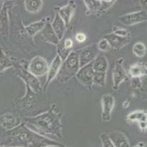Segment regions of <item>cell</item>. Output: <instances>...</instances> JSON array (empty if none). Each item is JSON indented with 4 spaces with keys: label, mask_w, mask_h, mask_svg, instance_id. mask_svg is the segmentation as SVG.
Instances as JSON below:
<instances>
[{
    "label": "cell",
    "mask_w": 147,
    "mask_h": 147,
    "mask_svg": "<svg viewBox=\"0 0 147 147\" xmlns=\"http://www.w3.org/2000/svg\"><path fill=\"white\" fill-rule=\"evenodd\" d=\"M108 135L115 147H129L127 138L125 134H123L121 132L112 131Z\"/></svg>",
    "instance_id": "obj_18"
},
{
    "label": "cell",
    "mask_w": 147,
    "mask_h": 147,
    "mask_svg": "<svg viewBox=\"0 0 147 147\" xmlns=\"http://www.w3.org/2000/svg\"><path fill=\"white\" fill-rule=\"evenodd\" d=\"M61 118V115L57 113L52 107L49 111L37 116L23 118V123L37 134L56 141V139H61L62 137Z\"/></svg>",
    "instance_id": "obj_1"
},
{
    "label": "cell",
    "mask_w": 147,
    "mask_h": 147,
    "mask_svg": "<svg viewBox=\"0 0 147 147\" xmlns=\"http://www.w3.org/2000/svg\"><path fill=\"white\" fill-rule=\"evenodd\" d=\"M42 1L40 0H26L24 6L26 10L30 13H35L40 11L42 8Z\"/></svg>",
    "instance_id": "obj_21"
},
{
    "label": "cell",
    "mask_w": 147,
    "mask_h": 147,
    "mask_svg": "<svg viewBox=\"0 0 147 147\" xmlns=\"http://www.w3.org/2000/svg\"><path fill=\"white\" fill-rule=\"evenodd\" d=\"M51 27L53 28V31L57 35V38L59 40H61L65 36V31H66V24H65V21L61 19V18L59 16V15L57 13H56L55 17L53 19V22L51 23Z\"/></svg>",
    "instance_id": "obj_17"
},
{
    "label": "cell",
    "mask_w": 147,
    "mask_h": 147,
    "mask_svg": "<svg viewBox=\"0 0 147 147\" xmlns=\"http://www.w3.org/2000/svg\"><path fill=\"white\" fill-rule=\"evenodd\" d=\"M6 146L13 147H45L59 146L65 147L58 141L43 137L29 129L24 123H21L14 129L8 130L4 138Z\"/></svg>",
    "instance_id": "obj_2"
},
{
    "label": "cell",
    "mask_w": 147,
    "mask_h": 147,
    "mask_svg": "<svg viewBox=\"0 0 147 147\" xmlns=\"http://www.w3.org/2000/svg\"><path fill=\"white\" fill-rule=\"evenodd\" d=\"M144 113H145V112L143 111V110H136V111L129 113L127 118L128 121H139V120L141 119V116L144 115Z\"/></svg>",
    "instance_id": "obj_27"
},
{
    "label": "cell",
    "mask_w": 147,
    "mask_h": 147,
    "mask_svg": "<svg viewBox=\"0 0 147 147\" xmlns=\"http://www.w3.org/2000/svg\"><path fill=\"white\" fill-rule=\"evenodd\" d=\"M86 35L84 33H81V32H79V33H77L76 35V40L79 43L84 42V40H86Z\"/></svg>",
    "instance_id": "obj_31"
},
{
    "label": "cell",
    "mask_w": 147,
    "mask_h": 147,
    "mask_svg": "<svg viewBox=\"0 0 147 147\" xmlns=\"http://www.w3.org/2000/svg\"><path fill=\"white\" fill-rule=\"evenodd\" d=\"M98 49L97 44H92V45L86 46L84 48L81 52L78 53L79 57L80 68L84 67V66L92 63L96 57L98 55Z\"/></svg>",
    "instance_id": "obj_6"
},
{
    "label": "cell",
    "mask_w": 147,
    "mask_h": 147,
    "mask_svg": "<svg viewBox=\"0 0 147 147\" xmlns=\"http://www.w3.org/2000/svg\"><path fill=\"white\" fill-rule=\"evenodd\" d=\"M106 80V73L94 72L93 77V85L100 87H105Z\"/></svg>",
    "instance_id": "obj_23"
},
{
    "label": "cell",
    "mask_w": 147,
    "mask_h": 147,
    "mask_svg": "<svg viewBox=\"0 0 147 147\" xmlns=\"http://www.w3.org/2000/svg\"><path fill=\"white\" fill-rule=\"evenodd\" d=\"M138 123L140 129H141L143 132L145 131L146 129H147V122H138Z\"/></svg>",
    "instance_id": "obj_33"
},
{
    "label": "cell",
    "mask_w": 147,
    "mask_h": 147,
    "mask_svg": "<svg viewBox=\"0 0 147 147\" xmlns=\"http://www.w3.org/2000/svg\"><path fill=\"white\" fill-rule=\"evenodd\" d=\"M0 147H5V146H2V145H0Z\"/></svg>",
    "instance_id": "obj_37"
},
{
    "label": "cell",
    "mask_w": 147,
    "mask_h": 147,
    "mask_svg": "<svg viewBox=\"0 0 147 147\" xmlns=\"http://www.w3.org/2000/svg\"><path fill=\"white\" fill-rule=\"evenodd\" d=\"M49 67L47 61L42 57L36 56L29 63L27 71L31 75L37 77L45 75L48 72Z\"/></svg>",
    "instance_id": "obj_4"
},
{
    "label": "cell",
    "mask_w": 147,
    "mask_h": 147,
    "mask_svg": "<svg viewBox=\"0 0 147 147\" xmlns=\"http://www.w3.org/2000/svg\"><path fill=\"white\" fill-rule=\"evenodd\" d=\"M122 59H119L115 65L113 70V88L117 90L120 84L127 78V75L122 65Z\"/></svg>",
    "instance_id": "obj_9"
},
{
    "label": "cell",
    "mask_w": 147,
    "mask_h": 147,
    "mask_svg": "<svg viewBox=\"0 0 147 147\" xmlns=\"http://www.w3.org/2000/svg\"><path fill=\"white\" fill-rule=\"evenodd\" d=\"M118 19L121 24L127 26H130L138 23L147 21V13L144 10L134 12L120 16Z\"/></svg>",
    "instance_id": "obj_8"
},
{
    "label": "cell",
    "mask_w": 147,
    "mask_h": 147,
    "mask_svg": "<svg viewBox=\"0 0 147 147\" xmlns=\"http://www.w3.org/2000/svg\"><path fill=\"white\" fill-rule=\"evenodd\" d=\"M73 40H72L70 38H67L66 40L64 41V48H65V49H67V50L70 51L69 49L73 47Z\"/></svg>",
    "instance_id": "obj_30"
},
{
    "label": "cell",
    "mask_w": 147,
    "mask_h": 147,
    "mask_svg": "<svg viewBox=\"0 0 147 147\" xmlns=\"http://www.w3.org/2000/svg\"><path fill=\"white\" fill-rule=\"evenodd\" d=\"M46 22L47 21L45 19H42L38 21H36V22L32 23L24 28L25 32L29 36H34V35L37 34V32H40L42 31Z\"/></svg>",
    "instance_id": "obj_20"
},
{
    "label": "cell",
    "mask_w": 147,
    "mask_h": 147,
    "mask_svg": "<svg viewBox=\"0 0 147 147\" xmlns=\"http://www.w3.org/2000/svg\"><path fill=\"white\" fill-rule=\"evenodd\" d=\"M21 77L23 78V80L26 83V85L28 86L32 90V91L37 92V91H40L41 85L39 81L37 80L36 77L33 76L29 71H25V70H21Z\"/></svg>",
    "instance_id": "obj_15"
},
{
    "label": "cell",
    "mask_w": 147,
    "mask_h": 147,
    "mask_svg": "<svg viewBox=\"0 0 147 147\" xmlns=\"http://www.w3.org/2000/svg\"><path fill=\"white\" fill-rule=\"evenodd\" d=\"M133 147H146V146L145 145L144 143H139V144H136V146H134Z\"/></svg>",
    "instance_id": "obj_34"
},
{
    "label": "cell",
    "mask_w": 147,
    "mask_h": 147,
    "mask_svg": "<svg viewBox=\"0 0 147 147\" xmlns=\"http://www.w3.org/2000/svg\"><path fill=\"white\" fill-rule=\"evenodd\" d=\"M128 101H126V102H124V103H123V105H122V106H123V107H125V108H127V107H128V106H129V103H128Z\"/></svg>",
    "instance_id": "obj_35"
},
{
    "label": "cell",
    "mask_w": 147,
    "mask_h": 147,
    "mask_svg": "<svg viewBox=\"0 0 147 147\" xmlns=\"http://www.w3.org/2000/svg\"><path fill=\"white\" fill-rule=\"evenodd\" d=\"M97 46L98 50L101 51V52H108L111 49V47L109 43L104 38L100 40V42L97 44Z\"/></svg>",
    "instance_id": "obj_28"
},
{
    "label": "cell",
    "mask_w": 147,
    "mask_h": 147,
    "mask_svg": "<svg viewBox=\"0 0 147 147\" xmlns=\"http://www.w3.org/2000/svg\"><path fill=\"white\" fill-rule=\"evenodd\" d=\"M133 52L135 55L139 57H142L146 54V46L143 43L138 42L133 46Z\"/></svg>",
    "instance_id": "obj_25"
},
{
    "label": "cell",
    "mask_w": 147,
    "mask_h": 147,
    "mask_svg": "<svg viewBox=\"0 0 147 147\" xmlns=\"http://www.w3.org/2000/svg\"><path fill=\"white\" fill-rule=\"evenodd\" d=\"M61 64H62V60L61 58L58 55L54 57L53 61L51 63L50 66L49 67V70L47 72V79H46V83H45V89L49 85L51 81L54 79L58 75L59 72L61 68Z\"/></svg>",
    "instance_id": "obj_10"
},
{
    "label": "cell",
    "mask_w": 147,
    "mask_h": 147,
    "mask_svg": "<svg viewBox=\"0 0 147 147\" xmlns=\"http://www.w3.org/2000/svg\"><path fill=\"white\" fill-rule=\"evenodd\" d=\"M113 33L115 35H117V36H119V37H129V32L125 29H117Z\"/></svg>",
    "instance_id": "obj_29"
},
{
    "label": "cell",
    "mask_w": 147,
    "mask_h": 147,
    "mask_svg": "<svg viewBox=\"0 0 147 147\" xmlns=\"http://www.w3.org/2000/svg\"><path fill=\"white\" fill-rule=\"evenodd\" d=\"M40 34L42 39L45 42L53 44V45H58L59 44V40L53 31L51 23L46 22L44 28L40 32Z\"/></svg>",
    "instance_id": "obj_13"
},
{
    "label": "cell",
    "mask_w": 147,
    "mask_h": 147,
    "mask_svg": "<svg viewBox=\"0 0 147 147\" xmlns=\"http://www.w3.org/2000/svg\"><path fill=\"white\" fill-rule=\"evenodd\" d=\"M102 105V119L104 122H109L111 118V113L115 105V99L110 94H104L101 99Z\"/></svg>",
    "instance_id": "obj_7"
},
{
    "label": "cell",
    "mask_w": 147,
    "mask_h": 147,
    "mask_svg": "<svg viewBox=\"0 0 147 147\" xmlns=\"http://www.w3.org/2000/svg\"><path fill=\"white\" fill-rule=\"evenodd\" d=\"M92 63L94 72L106 73L108 68V63L105 56L102 55H98Z\"/></svg>",
    "instance_id": "obj_19"
},
{
    "label": "cell",
    "mask_w": 147,
    "mask_h": 147,
    "mask_svg": "<svg viewBox=\"0 0 147 147\" xmlns=\"http://www.w3.org/2000/svg\"><path fill=\"white\" fill-rule=\"evenodd\" d=\"M94 74V71L92 67V63H91L80 68L76 77L81 84L88 88H90L93 85Z\"/></svg>",
    "instance_id": "obj_5"
},
{
    "label": "cell",
    "mask_w": 147,
    "mask_h": 147,
    "mask_svg": "<svg viewBox=\"0 0 147 147\" xmlns=\"http://www.w3.org/2000/svg\"><path fill=\"white\" fill-rule=\"evenodd\" d=\"M45 147H61V146H53V145H51V146H45Z\"/></svg>",
    "instance_id": "obj_36"
},
{
    "label": "cell",
    "mask_w": 147,
    "mask_h": 147,
    "mask_svg": "<svg viewBox=\"0 0 147 147\" xmlns=\"http://www.w3.org/2000/svg\"><path fill=\"white\" fill-rule=\"evenodd\" d=\"M129 75L132 77H140L144 74V68L139 64H134L129 67Z\"/></svg>",
    "instance_id": "obj_24"
},
{
    "label": "cell",
    "mask_w": 147,
    "mask_h": 147,
    "mask_svg": "<svg viewBox=\"0 0 147 147\" xmlns=\"http://www.w3.org/2000/svg\"><path fill=\"white\" fill-rule=\"evenodd\" d=\"M100 138L102 143V147H115L107 133H102L100 135Z\"/></svg>",
    "instance_id": "obj_26"
},
{
    "label": "cell",
    "mask_w": 147,
    "mask_h": 147,
    "mask_svg": "<svg viewBox=\"0 0 147 147\" xmlns=\"http://www.w3.org/2000/svg\"><path fill=\"white\" fill-rule=\"evenodd\" d=\"M103 38L105 39L109 43L111 49H119L122 46H125L130 40L129 37H119V36L113 34V33L105 35L103 36Z\"/></svg>",
    "instance_id": "obj_16"
},
{
    "label": "cell",
    "mask_w": 147,
    "mask_h": 147,
    "mask_svg": "<svg viewBox=\"0 0 147 147\" xmlns=\"http://www.w3.org/2000/svg\"><path fill=\"white\" fill-rule=\"evenodd\" d=\"M21 124V121L10 113H5L0 116V125L4 129L8 130L14 129Z\"/></svg>",
    "instance_id": "obj_12"
},
{
    "label": "cell",
    "mask_w": 147,
    "mask_h": 147,
    "mask_svg": "<svg viewBox=\"0 0 147 147\" xmlns=\"http://www.w3.org/2000/svg\"><path fill=\"white\" fill-rule=\"evenodd\" d=\"M141 85V81L139 77H133L132 79V86L134 88H137L140 87Z\"/></svg>",
    "instance_id": "obj_32"
},
{
    "label": "cell",
    "mask_w": 147,
    "mask_h": 147,
    "mask_svg": "<svg viewBox=\"0 0 147 147\" xmlns=\"http://www.w3.org/2000/svg\"><path fill=\"white\" fill-rule=\"evenodd\" d=\"M80 69V63L78 53L71 52L67 57L59 72L57 77L61 82H67L75 77Z\"/></svg>",
    "instance_id": "obj_3"
},
{
    "label": "cell",
    "mask_w": 147,
    "mask_h": 147,
    "mask_svg": "<svg viewBox=\"0 0 147 147\" xmlns=\"http://www.w3.org/2000/svg\"><path fill=\"white\" fill-rule=\"evenodd\" d=\"M75 9H76L75 2L73 1H69L67 5L58 8L57 10V13L59 15L61 19L65 21L67 27L69 25V22H70L72 16H73V13L75 12Z\"/></svg>",
    "instance_id": "obj_11"
},
{
    "label": "cell",
    "mask_w": 147,
    "mask_h": 147,
    "mask_svg": "<svg viewBox=\"0 0 147 147\" xmlns=\"http://www.w3.org/2000/svg\"><path fill=\"white\" fill-rule=\"evenodd\" d=\"M12 66H13L12 61L6 56L2 49L0 47V72Z\"/></svg>",
    "instance_id": "obj_22"
},
{
    "label": "cell",
    "mask_w": 147,
    "mask_h": 147,
    "mask_svg": "<svg viewBox=\"0 0 147 147\" xmlns=\"http://www.w3.org/2000/svg\"><path fill=\"white\" fill-rule=\"evenodd\" d=\"M87 9L92 12H99L105 10L110 8L115 1H97V0H86L84 1Z\"/></svg>",
    "instance_id": "obj_14"
}]
</instances>
